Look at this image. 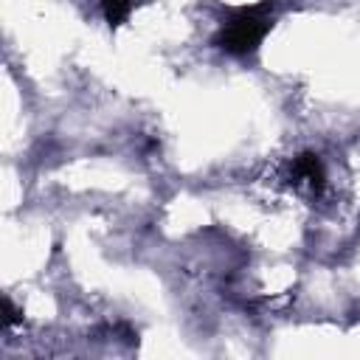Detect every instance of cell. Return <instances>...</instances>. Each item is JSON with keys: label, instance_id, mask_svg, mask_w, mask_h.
<instances>
[{"label": "cell", "instance_id": "cell-3", "mask_svg": "<svg viewBox=\"0 0 360 360\" xmlns=\"http://www.w3.org/2000/svg\"><path fill=\"white\" fill-rule=\"evenodd\" d=\"M135 8V0H101V11H104V20L115 28V25H121L127 17H129V11Z\"/></svg>", "mask_w": 360, "mask_h": 360}, {"label": "cell", "instance_id": "cell-1", "mask_svg": "<svg viewBox=\"0 0 360 360\" xmlns=\"http://www.w3.org/2000/svg\"><path fill=\"white\" fill-rule=\"evenodd\" d=\"M273 25V17H270V3H262V6H250V8H239L231 14L228 22H222L219 34H217V45L225 51V53H233V56H248L253 53L264 34L270 31Z\"/></svg>", "mask_w": 360, "mask_h": 360}, {"label": "cell", "instance_id": "cell-2", "mask_svg": "<svg viewBox=\"0 0 360 360\" xmlns=\"http://www.w3.org/2000/svg\"><path fill=\"white\" fill-rule=\"evenodd\" d=\"M292 174H295L298 180L309 183L312 191H321V188H323V163H321V158L312 155V152H304V155L295 158Z\"/></svg>", "mask_w": 360, "mask_h": 360}]
</instances>
